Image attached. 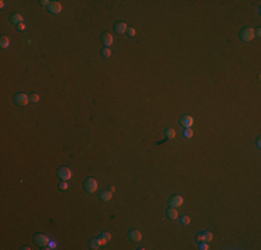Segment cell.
Returning <instances> with one entry per match:
<instances>
[{
    "mask_svg": "<svg viewBox=\"0 0 261 250\" xmlns=\"http://www.w3.org/2000/svg\"><path fill=\"white\" fill-rule=\"evenodd\" d=\"M254 36H256L254 35V29L250 28V26H244L239 33L240 40H243V42H250V40H253Z\"/></svg>",
    "mask_w": 261,
    "mask_h": 250,
    "instance_id": "cell-1",
    "label": "cell"
},
{
    "mask_svg": "<svg viewBox=\"0 0 261 250\" xmlns=\"http://www.w3.org/2000/svg\"><path fill=\"white\" fill-rule=\"evenodd\" d=\"M84 189L88 193H93L97 189V181L94 178H86L84 181Z\"/></svg>",
    "mask_w": 261,
    "mask_h": 250,
    "instance_id": "cell-2",
    "label": "cell"
},
{
    "mask_svg": "<svg viewBox=\"0 0 261 250\" xmlns=\"http://www.w3.org/2000/svg\"><path fill=\"white\" fill-rule=\"evenodd\" d=\"M33 242H35V245H38L39 247H46L49 243H50V239L47 238L46 235H43V233H35V236H33Z\"/></svg>",
    "mask_w": 261,
    "mask_h": 250,
    "instance_id": "cell-3",
    "label": "cell"
},
{
    "mask_svg": "<svg viewBox=\"0 0 261 250\" xmlns=\"http://www.w3.org/2000/svg\"><path fill=\"white\" fill-rule=\"evenodd\" d=\"M57 177L61 181H68L72 177V172H71V170H69L68 167H60L57 170Z\"/></svg>",
    "mask_w": 261,
    "mask_h": 250,
    "instance_id": "cell-4",
    "label": "cell"
},
{
    "mask_svg": "<svg viewBox=\"0 0 261 250\" xmlns=\"http://www.w3.org/2000/svg\"><path fill=\"white\" fill-rule=\"evenodd\" d=\"M29 102V96L25 93H15L14 94V103L17 106H26Z\"/></svg>",
    "mask_w": 261,
    "mask_h": 250,
    "instance_id": "cell-5",
    "label": "cell"
},
{
    "mask_svg": "<svg viewBox=\"0 0 261 250\" xmlns=\"http://www.w3.org/2000/svg\"><path fill=\"white\" fill-rule=\"evenodd\" d=\"M168 204H170V207L178 208V207H181L182 204H183V199H182V196H179V195H172L170 197V200H168Z\"/></svg>",
    "mask_w": 261,
    "mask_h": 250,
    "instance_id": "cell-6",
    "label": "cell"
},
{
    "mask_svg": "<svg viewBox=\"0 0 261 250\" xmlns=\"http://www.w3.org/2000/svg\"><path fill=\"white\" fill-rule=\"evenodd\" d=\"M61 3H58V2H50V4L47 6V11L50 14H58L61 11Z\"/></svg>",
    "mask_w": 261,
    "mask_h": 250,
    "instance_id": "cell-7",
    "label": "cell"
},
{
    "mask_svg": "<svg viewBox=\"0 0 261 250\" xmlns=\"http://www.w3.org/2000/svg\"><path fill=\"white\" fill-rule=\"evenodd\" d=\"M179 124H181L183 128H190L193 125V118L190 116H188V114H183V116H181V118H179Z\"/></svg>",
    "mask_w": 261,
    "mask_h": 250,
    "instance_id": "cell-8",
    "label": "cell"
},
{
    "mask_svg": "<svg viewBox=\"0 0 261 250\" xmlns=\"http://www.w3.org/2000/svg\"><path fill=\"white\" fill-rule=\"evenodd\" d=\"M128 238H129L130 242H139L142 239V233L138 231V229H130L128 232Z\"/></svg>",
    "mask_w": 261,
    "mask_h": 250,
    "instance_id": "cell-9",
    "label": "cell"
},
{
    "mask_svg": "<svg viewBox=\"0 0 261 250\" xmlns=\"http://www.w3.org/2000/svg\"><path fill=\"white\" fill-rule=\"evenodd\" d=\"M100 40H102V43L106 47H110L112 45V36L110 32H104L102 33V36H100Z\"/></svg>",
    "mask_w": 261,
    "mask_h": 250,
    "instance_id": "cell-10",
    "label": "cell"
},
{
    "mask_svg": "<svg viewBox=\"0 0 261 250\" xmlns=\"http://www.w3.org/2000/svg\"><path fill=\"white\" fill-rule=\"evenodd\" d=\"M213 239V233L211 232H201V233H199V235H196V242H201V240H206V242H210V240Z\"/></svg>",
    "mask_w": 261,
    "mask_h": 250,
    "instance_id": "cell-11",
    "label": "cell"
},
{
    "mask_svg": "<svg viewBox=\"0 0 261 250\" xmlns=\"http://www.w3.org/2000/svg\"><path fill=\"white\" fill-rule=\"evenodd\" d=\"M127 29H128L127 24H125V22H122V21H118V22H115V24H114V31H115V33H118V35H121V33H125V32H127Z\"/></svg>",
    "mask_w": 261,
    "mask_h": 250,
    "instance_id": "cell-12",
    "label": "cell"
},
{
    "mask_svg": "<svg viewBox=\"0 0 261 250\" xmlns=\"http://www.w3.org/2000/svg\"><path fill=\"white\" fill-rule=\"evenodd\" d=\"M111 196H112V192L111 190H107V189H106V190H102V192L99 193V199L102 200V202H109L110 199H111Z\"/></svg>",
    "mask_w": 261,
    "mask_h": 250,
    "instance_id": "cell-13",
    "label": "cell"
},
{
    "mask_svg": "<svg viewBox=\"0 0 261 250\" xmlns=\"http://www.w3.org/2000/svg\"><path fill=\"white\" fill-rule=\"evenodd\" d=\"M165 214H167V217L170 218V220H177L178 218V211L175 207H168L167 211H165Z\"/></svg>",
    "mask_w": 261,
    "mask_h": 250,
    "instance_id": "cell-14",
    "label": "cell"
},
{
    "mask_svg": "<svg viewBox=\"0 0 261 250\" xmlns=\"http://www.w3.org/2000/svg\"><path fill=\"white\" fill-rule=\"evenodd\" d=\"M10 22H11V24L18 25V24H21V22H22V17L20 14H17V13H14V14L10 15Z\"/></svg>",
    "mask_w": 261,
    "mask_h": 250,
    "instance_id": "cell-15",
    "label": "cell"
},
{
    "mask_svg": "<svg viewBox=\"0 0 261 250\" xmlns=\"http://www.w3.org/2000/svg\"><path fill=\"white\" fill-rule=\"evenodd\" d=\"M164 136H165V140H170V139L175 138V131L172 128H165L164 131Z\"/></svg>",
    "mask_w": 261,
    "mask_h": 250,
    "instance_id": "cell-16",
    "label": "cell"
},
{
    "mask_svg": "<svg viewBox=\"0 0 261 250\" xmlns=\"http://www.w3.org/2000/svg\"><path fill=\"white\" fill-rule=\"evenodd\" d=\"M100 236H102V238H99V242H100V245H104V243H107L110 239H111V235H110V233H107V232H103Z\"/></svg>",
    "mask_w": 261,
    "mask_h": 250,
    "instance_id": "cell-17",
    "label": "cell"
},
{
    "mask_svg": "<svg viewBox=\"0 0 261 250\" xmlns=\"http://www.w3.org/2000/svg\"><path fill=\"white\" fill-rule=\"evenodd\" d=\"M99 246H100V242H99V238H92L91 240H89V247L91 249H99Z\"/></svg>",
    "mask_w": 261,
    "mask_h": 250,
    "instance_id": "cell-18",
    "label": "cell"
},
{
    "mask_svg": "<svg viewBox=\"0 0 261 250\" xmlns=\"http://www.w3.org/2000/svg\"><path fill=\"white\" fill-rule=\"evenodd\" d=\"M8 45H10V42H8V38L7 36H2V38H0V47H2V49H7Z\"/></svg>",
    "mask_w": 261,
    "mask_h": 250,
    "instance_id": "cell-19",
    "label": "cell"
},
{
    "mask_svg": "<svg viewBox=\"0 0 261 250\" xmlns=\"http://www.w3.org/2000/svg\"><path fill=\"white\" fill-rule=\"evenodd\" d=\"M100 54H102L103 58H109L110 56H111V51H110L109 47H103L102 51H100Z\"/></svg>",
    "mask_w": 261,
    "mask_h": 250,
    "instance_id": "cell-20",
    "label": "cell"
},
{
    "mask_svg": "<svg viewBox=\"0 0 261 250\" xmlns=\"http://www.w3.org/2000/svg\"><path fill=\"white\" fill-rule=\"evenodd\" d=\"M182 135H183V138L185 139H190L193 136V132L190 131V128H185V131H183V134Z\"/></svg>",
    "mask_w": 261,
    "mask_h": 250,
    "instance_id": "cell-21",
    "label": "cell"
},
{
    "mask_svg": "<svg viewBox=\"0 0 261 250\" xmlns=\"http://www.w3.org/2000/svg\"><path fill=\"white\" fill-rule=\"evenodd\" d=\"M29 100H31V103H38L39 102V96L36 93H31L29 94Z\"/></svg>",
    "mask_w": 261,
    "mask_h": 250,
    "instance_id": "cell-22",
    "label": "cell"
},
{
    "mask_svg": "<svg viewBox=\"0 0 261 250\" xmlns=\"http://www.w3.org/2000/svg\"><path fill=\"white\" fill-rule=\"evenodd\" d=\"M127 35L129 38H134L135 35H136V31H135V28H128L127 29Z\"/></svg>",
    "mask_w": 261,
    "mask_h": 250,
    "instance_id": "cell-23",
    "label": "cell"
},
{
    "mask_svg": "<svg viewBox=\"0 0 261 250\" xmlns=\"http://www.w3.org/2000/svg\"><path fill=\"white\" fill-rule=\"evenodd\" d=\"M181 222H182V224H183V225H188L189 222H190V218H189L188 215H183V217L181 218Z\"/></svg>",
    "mask_w": 261,
    "mask_h": 250,
    "instance_id": "cell-24",
    "label": "cell"
},
{
    "mask_svg": "<svg viewBox=\"0 0 261 250\" xmlns=\"http://www.w3.org/2000/svg\"><path fill=\"white\" fill-rule=\"evenodd\" d=\"M58 188L61 189V190H65V189L68 188V184H67L65 181H61V182H60V185H58Z\"/></svg>",
    "mask_w": 261,
    "mask_h": 250,
    "instance_id": "cell-25",
    "label": "cell"
},
{
    "mask_svg": "<svg viewBox=\"0 0 261 250\" xmlns=\"http://www.w3.org/2000/svg\"><path fill=\"white\" fill-rule=\"evenodd\" d=\"M15 28H17V31H24V29H25V24H24V22H21V24H18Z\"/></svg>",
    "mask_w": 261,
    "mask_h": 250,
    "instance_id": "cell-26",
    "label": "cell"
},
{
    "mask_svg": "<svg viewBox=\"0 0 261 250\" xmlns=\"http://www.w3.org/2000/svg\"><path fill=\"white\" fill-rule=\"evenodd\" d=\"M200 249H201V250H207V249H208V245H207L206 242H203V240H201V243H200Z\"/></svg>",
    "mask_w": 261,
    "mask_h": 250,
    "instance_id": "cell-27",
    "label": "cell"
},
{
    "mask_svg": "<svg viewBox=\"0 0 261 250\" xmlns=\"http://www.w3.org/2000/svg\"><path fill=\"white\" fill-rule=\"evenodd\" d=\"M54 247H56V242H50L45 249H54Z\"/></svg>",
    "mask_w": 261,
    "mask_h": 250,
    "instance_id": "cell-28",
    "label": "cell"
},
{
    "mask_svg": "<svg viewBox=\"0 0 261 250\" xmlns=\"http://www.w3.org/2000/svg\"><path fill=\"white\" fill-rule=\"evenodd\" d=\"M39 4H42V6H49V4H50V2H49V0H40L39 2Z\"/></svg>",
    "mask_w": 261,
    "mask_h": 250,
    "instance_id": "cell-29",
    "label": "cell"
},
{
    "mask_svg": "<svg viewBox=\"0 0 261 250\" xmlns=\"http://www.w3.org/2000/svg\"><path fill=\"white\" fill-rule=\"evenodd\" d=\"M21 249H22V250H28V249H31V247H29V246H26V245H25V246H22Z\"/></svg>",
    "mask_w": 261,
    "mask_h": 250,
    "instance_id": "cell-30",
    "label": "cell"
},
{
    "mask_svg": "<svg viewBox=\"0 0 261 250\" xmlns=\"http://www.w3.org/2000/svg\"><path fill=\"white\" fill-rule=\"evenodd\" d=\"M256 145H257V147H260V138L257 139V142H256Z\"/></svg>",
    "mask_w": 261,
    "mask_h": 250,
    "instance_id": "cell-31",
    "label": "cell"
}]
</instances>
